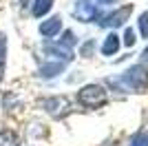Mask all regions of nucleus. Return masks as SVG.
<instances>
[{
	"mask_svg": "<svg viewBox=\"0 0 148 146\" xmlns=\"http://www.w3.org/2000/svg\"><path fill=\"white\" fill-rule=\"evenodd\" d=\"M111 84H124L130 91L142 93V91H146V86H148V71L142 64H135V67H130L128 71L124 73L119 80H111Z\"/></svg>",
	"mask_w": 148,
	"mask_h": 146,
	"instance_id": "f257e3e1",
	"label": "nucleus"
},
{
	"mask_svg": "<svg viewBox=\"0 0 148 146\" xmlns=\"http://www.w3.org/2000/svg\"><path fill=\"white\" fill-rule=\"evenodd\" d=\"M108 95H106V89L99 84H86L82 86L80 93H77V102L82 106H86V109H99V106H104Z\"/></svg>",
	"mask_w": 148,
	"mask_h": 146,
	"instance_id": "f03ea898",
	"label": "nucleus"
},
{
	"mask_svg": "<svg viewBox=\"0 0 148 146\" xmlns=\"http://www.w3.org/2000/svg\"><path fill=\"white\" fill-rule=\"evenodd\" d=\"M71 100L64 95H53V97H47L42 100V109L49 113L51 117H56V120H62V117L66 115L69 111H71Z\"/></svg>",
	"mask_w": 148,
	"mask_h": 146,
	"instance_id": "7ed1b4c3",
	"label": "nucleus"
},
{
	"mask_svg": "<svg viewBox=\"0 0 148 146\" xmlns=\"http://www.w3.org/2000/svg\"><path fill=\"white\" fill-rule=\"evenodd\" d=\"M73 16L80 22H91V20L97 18V7L93 5V2H88V0H80L73 7Z\"/></svg>",
	"mask_w": 148,
	"mask_h": 146,
	"instance_id": "20e7f679",
	"label": "nucleus"
},
{
	"mask_svg": "<svg viewBox=\"0 0 148 146\" xmlns=\"http://www.w3.org/2000/svg\"><path fill=\"white\" fill-rule=\"evenodd\" d=\"M130 11H133V7H122V9H117V11L108 13V16H104V20H102V27H122L124 22H126V18L130 16Z\"/></svg>",
	"mask_w": 148,
	"mask_h": 146,
	"instance_id": "39448f33",
	"label": "nucleus"
},
{
	"mask_svg": "<svg viewBox=\"0 0 148 146\" xmlns=\"http://www.w3.org/2000/svg\"><path fill=\"white\" fill-rule=\"evenodd\" d=\"M44 51L51 53L53 58H60V62H64V64H66L69 60H73V49H66L60 42H47L44 44Z\"/></svg>",
	"mask_w": 148,
	"mask_h": 146,
	"instance_id": "423d86ee",
	"label": "nucleus"
},
{
	"mask_svg": "<svg viewBox=\"0 0 148 146\" xmlns=\"http://www.w3.org/2000/svg\"><path fill=\"white\" fill-rule=\"evenodd\" d=\"M38 31H40V36H44V38L58 36V33L62 31V18H60V16H53V18L44 20V22L38 27Z\"/></svg>",
	"mask_w": 148,
	"mask_h": 146,
	"instance_id": "0eeeda50",
	"label": "nucleus"
},
{
	"mask_svg": "<svg viewBox=\"0 0 148 146\" xmlns=\"http://www.w3.org/2000/svg\"><path fill=\"white\" fill-rule=\"evenodd\" d=\"M64 62H60V60H56V62H47V64H42L40 67V78H56V75H60L62 71H64Z\"/></svg>",
	"mask_w": 148,
	"mask_h": 146,
	"instance_id": "6e6552de",
	"label": "nucleus"
},
{
	"mask_svg": "<svg viewBox=\"0 0 148 146\" xmlns=\"http://www.w3.org/2000/svg\"><path fill=\"white\" fill-rule=\"evenodd\" d=\"M119 36L117 33H108L106 36V40H104V44H102V53L104 55H115L119 51Z\"/></svg>",
	"mask_w": 148,
	"mask_h": 146,
	"instance_id": "1a4fd4ad",
	"label": "nucleus"
},
{
	"mask_svg": "<svg viewBox=\"0 0 148 146\" xmlns=\"http://www.w3.org/2000/svg\"><path fill=\"white\" fill-rule=\"evenodd\" d=\"M51 7H53V0H33L31 13H33V18H42L51 11Z\"/></svg>",
	"mask_w": 148,
	"mask_h": 146,
	"instance_id": "9d476101",
	"label": "nucleus"
},
{
	"mask_svg": "<svg viewBox=\"0 0 148 146\" xmlns=\"http://www.w3.org/2000/svg\"><path fill=\"white\" fill-rule=\"evenodd\" d=\"M0 146H20L18 133H16V131H11V128L0 131Z\"/></svg>",
	"mask_w": 148,
	"mask_h": 146,
	"instance_id": "9b49d317",
	"label": "nucleus"
},
{
	"mask_svg": "<svg viewBox=\"0 0 148 146\" xmlns=\"http://www.w3.org/2000/svg\"><path fill=\"white\" fill-rule=\"evenodd\" d=\"M75 42H77V38H75V33L73 31H64V33H62V40H60V44H64V47L66 49H73L75 47Z\"/></svg>",
	"mask_w": 148,
	"mask_h": 146,
	"instance_id": "f8f14e48",
	"label": "nucleus"
},
{
	"mask_svg": "<svg viewBox=\"0 0 148 146\" xmlns=\"http://www.w3.org/2000/svg\"><path fill=\"white\" fill-rule=\"evenodd\" d=\"M130 146H148V133L142 131V133H137L133 140H130Z\"/></svg>",
	"mask_w": 148,
	"mask_h": 146,
	"instance_id": "ddd939ff",
	"label": "nucleus"
},
{
	"mask_svg": "<svg viewBox=\"0 0 148 146\" xmlns=\"http://www.w3.org/2000/svg\"><path fill=\"white\" fill-rule=\"evenodd\" d=\"M139 31H142V38H148V11H144L142 16H139Z\"/></svg>",
	"mask_w": 148,
	"mask_h": 146,
	"instance_id": "4468645a",
	"label": "nucleus"
},
{
	"mask_svg": "<svg viewBox=\"0 0 148 146\" xmlns=\"http://www.w3.org/2000/svg\"><path fill=\"white\" fill-rule=\"evenodd\" d=\"M135 40H137V38H135V31L128 27V29L124 31V44H126V47H133V44H135Z\"/></svg>",
	"mask_w": 148,
	"mask_h": 146,
	"instance_id": "2eb2a0df",
	"label": "nucleus"
},
{
	"mask_svg": "<svg viewBox=\"0 0 148 146\" xmlns=\"http://www.w3.org/2000/svg\"><path fill=\"white\" fill-rule=\"evenodd\" d=\"M5 55H7V36H5V33H0V62H2Z\"/></svg>",
	"mask_w": 148,
	"mask_h": 146,
	"instance_id": "dca6fc26",
	"label": "nucleus"
},
{
	"mask_svg": "<svg viewBox=\"0 0 148 146\" xmlns=\"http://www.w3.org/2000/svg\"><path fill=\"white\" fill-rule=\"evenodd\" d=\"M91 49H93V42L84 44V49H82V53H84V55H88V53H91Z\"/></svg>",
	"mask_w": 148,
	"mask_h": 146,
	"instance_id": "f3484780",
	"label": "nucleus"
},
{
	"mask_svg": "<svg viewBox=\"0 0 148 146\" xmlns=\"http://www.w3.org/2000/svg\"><path fill=\"white\" fill-rule=\"evenodd\" d=\"M142 62H144V64H148V47L142 51Z\"/></svg>",
	"mask_w": 148,
	"mask_h": 146,
	"instance_id": "a211bd4d",
	"label": "nucleus"
},
{
	"mask_svg": "<svg viewBox=\"0 0 148 146\" xmlns=\"http://www.w3.org/2000/svg\"><path fill=\"white\" fill-rule=\"evenodd\" d=\"M5 78V64H2V62H0V80Z\"/></svg>",
	"mask_w": 148,
	"mask_h": 146,
	"instance_id": "6ab92c4d",
	"label": "nucleus"
},
{
	"mask_svg": "<svg viewBox=\"0 0 148 146\" xmlns=\"http://www.w3.org/2000/svg\"><path fill=\"white\" fill-rule=\"evenodd\" d=\"M99 5H108V2H113V0H97Z\"/></svg>",
	"mask_w": 148,
	"mask_h": 146,
	"instance_id": "aec40b11",
	"label": "nucleus"
},
{
	"mask_svg": "<svg viewBox=\"0 0 148 146\" xmlns=\"http://www.w3.org/2000/svg\"><path fill=\"white\" fill-rule=\"evenodd\" d=\"M29 5V0H20V7H27Z\"/></svg>",
	"mask_w": 148,
	"mask_h": 146,
	"instance_id": "412c9836",
	"label": "nucleus"
}]
</instances>
